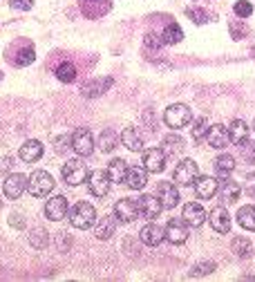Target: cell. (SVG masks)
I'll return each instance as SVG.
<instances>
[{
    "instance_id": "cell-1",
    "label": "cell",
    "mask_w": 255,
    "mask_h": 282,
    "mask_svg": "<svg viewBox=\"0 0 255 282\" xmlns=\"http://www.w3.org/2000/svg\"><path fill=\"white\" fill-rule=\"evenodd\" d=\"M94 222H96V211H94V206L92 204H88V202H79V204L72 206L70 224L74 226V229L85 231V229H90Z\"/></svg>"
},
{
    "instance_id": "cell-2",
    "label": "cell",
    "mask_w": 255,
    "mask_h": 282,
    "mask_svg": "<svg viewBox=\"0 0 255 282\" xmlns=\"http://www.w3.org/2000/svg\"><path fill=\"white\" fill-rule=\"evenodd\" d=\"M27 191L34 195V197H45L54 191V177L45 173V170H34L27 179Z\"/></svg>"
},
{
    "instance_id": "cell-3",
    "label": "cell",
    "mask_w": 255,
    "mask_h": 282,
    "mask_svg": "<svg viewBox=\"0 0 255 282\" xmlns=\"http://www.w3.org/2000/svg\"><path fill=\"white\" fill-rule=\"evenodd\" d=\"M164 121H166L168 128H175V130H179V128L188 126L192 121V112H190L188 106H184V103H175V106H170L166 110Z\"/></svg>"
},
{
    "instance_id": "cell-4",
    "label": "cell",
    "mask_w": 255,
    "mask_h": 282,
    "mask_svg": "<svg viewBox=\"0 0 255 282\" xmlns=\"http://www.w3.org/2000/svg\"><path fill=\"white\" fill-rule=\"evenodd\" d=\"M61 175H63V182L67 186H79V184H83L88 179V166H85L83 162H79V159H72V162H67L63 170H61Z\"/></svg>"
},
{
    "instance_id": "cell-5",
    "label": "cell",
    "mask_w": 255,
    "mask_h": 282,
    "mask_svg": "<svg viewBox=\"0 0 255 282\" xmlns=\"http://www.w3.org/2000/svg\"><path fill=\"white\" fill-rule=\"evenodd\" d=\"M172 179H175L179 186H192V184L200 179V168H197V164L192 162V159H184V162L177 164Z\"/></svg>"
},
{
    "instance_id": "cell-6",
    "label": "cell",
    "mask_w": 255,
    "mask_h": 282,
    "mask_svg": "<svg viewBox=\"0 0 255 282\" xmlns=\"http://www.w3.org/2000/svg\"><path fill=\"white\" fill-rule=\"evenodd\" d=\"M72 150L81 157H90L94 152V137L88 128H79L72 134Z\"/></svg>"
},
{
    "instance_id": "cell-7",
    "label": "cell",
    "mask_w": 255,
    "mask_h": 282,
    "mask_svg": "<svg viewBox=\"0 0 255 282\" xmlns=\"http://www.w3.org/2000/svg\"><path fill=\"white\" fill-rule=\"evenodd\" d=\"M110 175L105 173V170H94V173H90L88 177V191L94 195V197H105L110 191Z\"/></svg>"
},
{
    "instance_id": "cell-8",
    "label": "cell",
    "mask_w": 255,
    "mask_h": 282,
    "mask_svg": "<svg viewBox=\"0 0 255 282\" xmlns=\"http://www.w3.org/2000/svg\"><path fill=\"white\" fill-rule=\"evenodd\" d=\"M25 188H27V177L21 175V173L9 175L7 179H5V184H3V191H5V195H7L9 199H18L25 193Z\"/></svg>"
},
{
    "instance_id": "cell-9",
    "label": "cell",
    "mask_w": 255,
    "mask_h": 282,
    "mask_svg": "<svg viewBox=\"0 0 255 282\" xmlns=\"http://www.w3.org/2000/svg\"><path fill=\"white\" fill-rule=\"evenodd\" d=\"M206 141H208V146L210 148H215V150H224L228 146V141H231V134H228V128H224V126H210L208 128V132H206Z\"/></svg>"
},
{
    "instance_id": "cell-10",
    "label": "cell",
    "mask_w": 255,
    "mask_h": 282,
    "mask_svg": "<svg viewBox=\"0 0 255 282\" xmlns=\"http://www.w3.org/2000/svg\"><path fill=\"white\" fill-rule=\"evenodd\" d=\"M114 215L123 224L132 222V219H136V215H141V213H139V204L132 202V199H119V202H116V206H114Z\"/></svg>"
},
{
    "instance_id": "cell-11",
    "label": "cell",
    "mask_w": 255,
    "mask_h": 282,
    "mask_svg": "<svg viewBox=\"0 0 255 282\" xmlns=\"http://www.w3.org/2000/svg\"><path fill=\"white\" fill-rule=\"evenodd\" d=\"M166 166V152L161 148H148L144 152V168L148 173H161Z\"/></svg>"
},
{
    "instance_id": "cell-12",
    "label": "cell",
    "mask_w": 255,
    "mask_h": 282,
    "mask_svg": "<svg viewBox=\"0 0 255 282\" xmlns=\"http://www.w3.org/2000/svg\"><path fill=\"white\" fill-rule=\"evenodd\" d=\"M139 237H141V242H144L146 247H159V244L166 240V229H161V226L154 224V222L146 224L144 229H141Z\"/></svg>"
},
{
    "instance_id": "cell-13",
    "label": "cell",
    "mask_w": 255,
    "mask_h": 282,
    "mask_svg": "<svg viewBox=\"0 0 255 282\" xmlns=\"http://www.w3.org/2000/svg\"><path fill=\"white\" fill-rule=\"evenodd\" d=\"M108 88H112V78H110V76H105V78H92V81L81 85V94H83L85 99H96V96H101Z\"/></svg>"
},
{
    "instance_id": "cell-14",
    "label": "cell",
    "mask_w": 255,
    "mask_h": 282,
    "mask_svg": "<svg viewBox=\"0 0 255 282\" xmlns=\"http://www.w3.org/2000/svg\"><path fill=\"white\" fill-rule=\"evenodd\" d=\"M45 215L52 219V222H58V219H63L67 215V197L65 195H56V197L47 199Z\"/></svg>"
},
{
    "instance_id": "cell-15",
    "label": "cell",
    "mask_w": 255,
    "mask_h": 282,
    "mask_svg": "<svg viewBox=\"0 0 255 282\" xmlns=\"http://www.w3.org/2000/svg\"><path fill=\"white\" fill-rule=\"evenodd\" d=\"M136 204H139V213L148 219H154L161 213V208H164V204H161V199L157 195H144V197L136 199Z\"/></svg>"
},
{
    "instance_id": "cell-16",
    "label": "cell",
    "mask_w": 255,
    "mask_h": 282,
    "mask_svg": "<svg viewBox=\"0 0 255 282\" xmlns=\"http://www.w3.org/2000/svg\"><path fill=\"white\" fill-rule=\"evenodd\" d=\"M166 240L170 244H184L188 240V229H186L184 219H170L166 224Z\"/></svg>"
},
{
    "instance_id": "cell-17",
    "label": "cell",
    "mask_w": 255,
    "mask_h": 282,
    "mask_svg": "<svg viewBox=\"0 0 255 282\" xmlns=\"http://www.w3.org/2000/svg\"><path fill=\"white\" fill-rule=\"evenodd\" d=\"M157 197L161 199L164 208H175L179 204V193L170 182H161L157 186Z\"/></svg>"
},
{
    "instance_id": "cell-18",
    "label": "cell",
    "mask_w": 255,
    "mask_h": 282,
    "mask_svg": "<svg viewBox=\"0 0 255 282\" xmlns=\"http://www.w3.org/2000/svg\"><path fill=\"white\" fill-rule=\"evenodd\" d=\"M184 222L188 226H202L204 222H206V211L195 204V202H190V204L184 206Z\"/></svg>"
},
{
    "instance_id": "cell-19",
    "label": "cell",
    "mask_w": 255,
    "mask_h": 282,
    "mask_svg": "<svg viewBox=\"0 0 255 282\" xmlns=\"http://www.w3.org/2000/svg\"><path fill=\"white\" fill-rule=\"evenodd\" d=\"M208 219H210V226H213L217 233H228V231H231V217H228L226 208H222V206L213 208Z\"/></svg>"
},
{
    "instance_id": "cell-20",
    "label": "cell",
    "mask_w": 255,
    "mask_h": 282,
    "mask_svg": "<svg viewBox=\"0 0 255 282\" xmlns=\"http://www.w3.org/2000/svg\"><path fill=\"white\" fill-rule=\"evenodd\" d=\"M18 157L23 159V162L32 164V162H38V159L43 157V144L36 139H29L27 144L21 146V152H18Z\"/></svg>"
},
{
    "instance_id": "cell-21",
    "label": "cell",
    "mask_w": 255,
    "mask_h": 282,
    "mask_svg": "<svg viewBox=\"0 0 255 282\" xmlns=\"http://www.w3.org/2000/svg\"><path fill=\"white\" fill-rule=\"evenodd\" d=\"M217 186H220V182L215 179V177H200V179L195 182V191L197 195H200L202 199H210V197H215V193H217Z\"/></svg>"
},
{
    "instance_id": "cell-22",
    "label": "cell",
    "mask_w": 255,
    "mask_h": 282,
    "mask_svg": "<svg viewBox=\"0 0 255 282\" xmlns=\"http://www.w3.org/2000/svg\"><path fill=\"white\" fill-rule=\"evenodd\" d=\"M126 184L134 191H141V188L148 184V170L146 168H139V166H132L128 168L126 173Z\"/></svg>"
},
{
    "instance_id": "cell-23",
    "label": "cell",
    "mask_w": 255,
    "mask_h": 282,
    "mask_svg": "<svg viewBox=\"0 0 255 282\" xmlns=\"http://www.w3.org/2000/svg\"><path fill=\"white\" fill-rule=\"evenodd\" d=\"M121 141H123V146H126L128 150H132V152H141L144 150V139H141V134L136 128H126L121 134Z\"/></svg>"
},
{
    "instance_id": "cell-24",
    "label": "cell",
    "mask_w": 255,
    "mask_h": 282,
    "mask_svg": "<svg viewBox=\"0 0 255 282\" xmlns=\"http://www.w3.org/2000/svg\"><path fill=\"white\" fill-rule=\"evenodd\" d=\"M228 134H231V141L235 146H244L246 141H248V126L244 124L242 119H235L233 124H231V128H228Z\"/></svg>"
},
{
    "instance_id": "cell-25",
    "label": "cell",
    "mask_w": 255,
    "mask_h": 282,
    "mask_svg": "<svg viewBox=\"0 0 255 282\" xmlns=\"http://www.w3.org/2000/svg\"><path fill=\"white\" fill-rule=\"evenodd\" d=\"M116 233V219L114 217H99V224L94 226V235L99 240H110Z\"/></svg>"
},
{
    "instance_id": "cell-26",
    "label": "cell",
    "mask_w": 255,
    "mask_h": 282,
    "mask_svg": "<svg viewBox=\"0 0 255 282\" xmlns=\"http://www.w3.org/2000/svg\"><path fill=\"white\" fill-rule=\"evenodd\" d=\"M240 195H242V186L238 182L226 177V179L222 182V199L226 202V204H235V202L240 199Z\"/></svg>"
},
{
    "instance_id": "cell-27",
    "label": "cell",
    "mask_w": 255,
    "mask_h": 282,
    "mask_svg": "<svg viewBox=\"0 0 255 282\" xmlns=\"http://www.w3.org/2000/svg\"><path fill=\"white\" fill-rule=\"evenodd\" d=\"M235 166H238V164H235V157H231V155H220L215 159V170L222 179H226V177L235 170Z\"/></svg>"
},
{
    "instance_id": "cell-28",
    "label": "cell",
    "mask_w": 255,
    "mask_h": 282,
    "mask_svg": "<svg viewBox=\"0 0 255 282\" xmlns=\"http://www.w3.org/2000/svg\"><path fill=\"white\" fill-rule=\"evenodd\" d=\"M126 173H128L126 162H123V159H112L110 166H108L110 179L114 182V184H121V182H126Z\"/></svg>"
},
{
    "instance_id": "cell-29",
    "label": "cell",
    "mask_w": 255,
    "mask_h": 282,
    "mask_svg": "<svg viewBox=\"0 0 255 282\" xmlns=\"http://www.w3.org/2000/svg\"><path fill=\"white\" fill-rule=\"evenodd\" d=\"M238 224L246 231H255V206H242L238 211Z\"/></svg>"
},
{
    "instance_id": "cell-30",
    "label": "cell",
    "mask_w": 255,
    "mask_h": 282,
    "mask_svg": "<svg viewBox=\"0 0 255 282\" xmlns=\"http://www.w3.org/2000/svg\"><path fill=\"white\" fill-rule=\"evenodd\" d=\"M182 38H184V32L177 23H170V25L164 29V36H161V41H164L166 45H175V43H179Z\"/></svg>"
},
{
    "instance_id": "cell-31",
    "label": "cell",
    "mask_w": 255,
    "mask_h": 282,
    "mask_svg": "<svg viewBox=\"0 0 255 282\" xmlns=\"http://www.w3.org/2000/svg\"><path fill=\"white\" fill-rule=\"evenodd\" d=\"M116 146V132L114 130H103L101 134H99V148H101L103 152H112Z\"/></svg>"
},
{
    "instance_id": "cell-32",
    "label": "cell",
    "mask_w": 255,
    "mask_h": 282,
    "mask_svg": "<svg viewBox=\"0 0 255 282\" xmlns=\"http://www.w3.org/2000/svg\"><path fill=\"white\" fill-rule=\"evenodd\" d=\"M233 253L238 257H251L253 255V244L246 237H235L233 240Z\"/></svg>"
},
{
    "instance_id": "cell-33",
    "label": "cell",
    "mask_w": 255,
    "mask_h": 282,
    "mask_svg": "<svg viewBox=\"0 0 255 282\" xmlns=\"http://www.w3.org/2000/svg\"><path fill=\"white\" fill-rule=\"evenodd\" d=\"M56 78L63 83H72L74 78H76V67H74L72 63H63L56 67Z\"/></svg>"
},
{
    "instance_id": "cell-34",
    "label": "cell",
    "mask_w": 255,
    "mask_h": 282,
    "mask_svg": "<svg viewBox=\"0 0 255 282\" xmlns=\"http://www.w3.org/2000/svg\"><path fill=\"white\" fill-rule=\"evenodd\" d=\"M206 128H208L206 116H200V119H195V124H192V130H190L192 139H195V141H202L204 137H206V132H208Z\"/></svg>"
},
{
    "instance_id": "cell-35",
    "label": "cell",
    "mask_w": 255,
    "mask_h": 282,
    "mask_svg": "<svg viewBox=\"0 0 255 282\" xmlns=\"http://www.w3.org/2000/svg\"><path fill=\"white\" fill-rule=\"evenodd\" d=\"M34 47H23L21 52H18V58H14V63L18 67H25V65H29V63H34Z\"/></svg>"
},
{
    "instance_id": "cell-36",
    "label": "cell",
    "mask_w": 255,
    "mask_h": 282,
    "mask_svg": "<svg viewBox=\"0 0 255 282\" xmlns=\"http://www.w3.org/2000/svg\"><path fill=\"white\" fill-rule=\"evenodd\" d=\"M164 146L170 152H182L184 150V139L177 137V134H168V137L164 139Z\"/></svg>"
},
{
    "instance_id": "cell-37",
    "label": "cell",
    "mask_w": 255,
    "mask_h": 282,
    "mask_svg": "<svg viewBox=\"0 0 255 282\" xmlns=\"http://www.w3.org/2000/svg\"><path fill=\"white\" fill-rule=\"evenodd\" d=\"M215 271V262H200V265H195L192 267V271L190 275H195V278H200V275H208V273H213Z\"/></svg>"
},
{
    "instance_id": "cell-38",
    "label": "cell",
    "mask_w": 255,
    "mask_h": 282,
    "mask_svg": "<svg viewBox=\"0 0 255 282\" xmlns=\"http://www.w3.org/2000/svg\"><path fill=\"white\" fill-rule=\"evenodd\" d=\"M29 242L34 244L36 249H43V247H47V231H41V229H36L32 235H29Z\"/></svg>"
},
{
    "instance_id": "cell-39",
    "label": "cell",
    "mask_w": 255,
    "mask_h": 282,
    "mask_svg": "<svg viewBox=\"0 0 255 282\" xmlns=\"http://www.w3.org/2000/svg\"><path fill=\"white\" fill-rule=\"evenodd\" d=\"M235 14L242 16V18H248L253 14V5L246 3V0H240V3H235Z\"/></svg>"
},
{
    "instance_id": "cell-40",
    "label": "cell",
    "mask_w": 255,
    "mask_h": 282,
    "mask_svg": "<svg viewBox=\"0 0 255 282\" xmlns=\"http://www.w3.org/2000/svg\"><path fill=\"white\" fill-rule=\"evenodd\" d=\"M242 157H244L248 164H255V141H246L244 150H242Z\"/></svg>"
},
{
    "instance_id": "cell-41",
    "label": "cell",
    "mask_w": 255,
    "mask_h": 282,
    "mask_svg": "<svg viewBox=\"0 0 255 282\" xmlns=\"http://www.w3.org/2000/svg\"><path fill=\"white\" fill-rule=\"evenodd\" d=\"M188 18H192L197 25H204L208 21V14L204 9H188Z\"/></svg>"
},
{
    "instance_id": "cell-42",
    "label": "cell",
    "mask_w": 255,
    "mask_h": 282,
    "mask_svg": "<svg viewBox=\"0 0 255 282\" xmlns=\"http://www.w3.org/2000/svg\"><path fill=\"white\" fill-rule=\"evenodd\" d=\"M70 146H72V137H65L63 134V137L56 139V152H58V155H65Z\"/></svg>"
},
{
    "instance_id": "cell-43",
    "label": "cell",
    "mask_w": 255,
    "mask_h": 282,
    "mask_svg": "<svg viewBox=\"0 0 255 282\" xmlns=\"http://www.w3.org/2000/svg\"><path fill=\"white\" fill-rule=\"evenodd\" d=\"M9 5L14 9H21V11H27V9H32V5H34V0H9Z\"/></svg>"
},
{
    "instance_id": "cell-44",
    "label": "cell",
    "mask_w": 255,
    "mask_h": 282,
    "mask_svg": "<svg viewBox=\"0 0 255 282\" xmlns=\"http://www.w3.org/2000/svg\"><path fill=\"white\" fill-rule=\"evenodd\" d=\"M246 193L255 199V173H248L246 175Z\"/></svg>"
},
{
    "instance_id": "cell-45",
    "label": "cell",
    "mask_w": 255,
    "mask_h": 282,
    "mask_svg": "<svg viewBox=\"0 0 255 282\" xmlns=\"http://www.w3.org/2000/svg\"><path fill=\"white\" fill-rule=\"evenodd\" d=\"M161 43H164V41H159L154 34H146V45L148 47H152V50H154V47H159Z\"/></svg>"
},
{
    "instance_id": "cell-46",
    "label": "cell",
    "mask_w": 255,
    "mask_h": 282,
    "mask_svg": "<svg viewBox=\"0 0 255 282\" xmlns=\"http://www.w3.org/2000/svg\"><path fill=\"white\" fill-rule=\"evenodd\" d=\"M253 130H255V121H253Z\"/></svg>"
},
{
    "instance_id": "cell-47",
    "label": "cell",
    "mask_w": 255,
    "mask_h": 282,
    "mask_svg": "<svg viewBox=\"0 0 255 282\" xmlns=\"http://www.w3.org/2000/svg\"><path fill=\"white\" fill-rule=\"evenodd\" d=\"M0 78H3V72H0Z\"/></svg>"
}]
</instances>
